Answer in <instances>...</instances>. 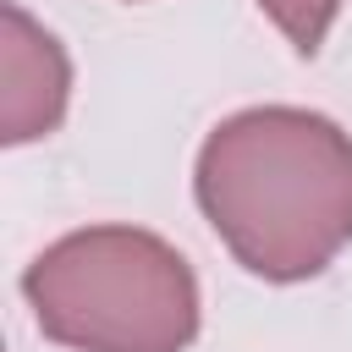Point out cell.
<instances>
[{"mask_svg": "<svg viewBox=\"0 0 352 352\" xmlns=\"http://www.w3.org/2000/svg\"><path fill=\"white\" fill-rule=\"evenodd\" d=\"M38 330L72 352H182L198 336V280L176 248L132 226H88L22 275Z\"/></svg>", "mask_w": 352, "mask_h": 352, "instance_id": "cell-2", "label": "cell"}, {"mask_svg": "<svg viewBox=\"0 0 352 352\" xmlns=\"http://www.w3.org/2000/svg\"><path fill=\"white\" fill-rule=\"evenodd\" d=\"M198 209L264 280H308L352 242V138L292 104L220 121L198 154Z\"/></svg>", "mask_w": 352, "mask_h": 352, "instance_id": "cell-1", "label": "cell"}, {"mask_svg": "<svg viewBox=\"0 0 352 352\" xmlns=\"http://www.w3.org/2000/svg\"><path fill=\"white\" fill-rule=\"evenodd\" d=\"M258 6L270 11V22L286 33V44L297 55H319V44L341 11V0H258Z\"/></svg>", "mask_w": 352, "mask_h": 352, "instance_id": "cell-4", "label": "cell"}, {"mask_svg": "<svg viewBox=\"0 0 352 352\" xmlns=\"http://www.w3.org/2000/svg\"><path fill=\"white\" fill-rule=\"evenodd\" d=\"M66 94H72V66L66 50L16 6H0V138L33 143L50 138L66 116Z\"/></svg>", "mask_w": 352, "mask_h": 352, "instance_id": "cell-3", "label": "cell"}]
</instances>
